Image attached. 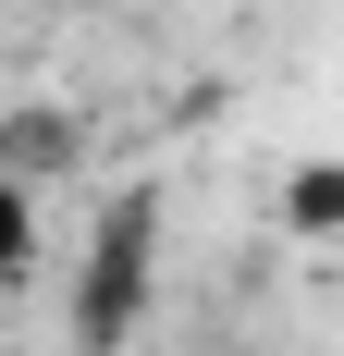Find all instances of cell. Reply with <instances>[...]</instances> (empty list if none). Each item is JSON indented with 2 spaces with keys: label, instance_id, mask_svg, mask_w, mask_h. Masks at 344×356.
Wrapping results in <instances>:
<instances>
[{
  "label": "cell",
  "instance_id": "7a4b0ae2",
  "mask_svg": "<svg viewBox=\"0 0 344 356\" xmlns=\"http://www.w3.org/2000/svg\"><path fill=\"white\" fill-rule=\"evenodd\" d=\"M25 270H37V197H25V172L0 160V295L25 283Z\"/></svg>",
  "mask_w": 344,
  "mask_h": 356
},
{
  "label": "cell",
  "instance_id": "6da1fadb",
  "mask_svg": "<svg viewBox=\"0 0 344 356\" xmlns=\"http://www.w3.org/2000/svg\"><path fill=\"white\" fill-rule=\"evenodd\" d=\"M148 258H160V197H148V184H123V197L99 209L86 295H74V344H86V356H111L123 332H136V307H148Z\"/></svg>",
  "mask_w": 344,
  "mask_h": 356
},
{
  "label": "cell",
  "instance_id": "3957f363",
  "mask_svg": "<svg viewBox=\"0 0 344 356\" xmlns=\"http://www.w3.org/2000/svg\"><path fill=\"white\" fill-rule=\"evenodd\" d=\"M344 221V160H308L295 172V234H332Z\"/></svg>",
  "mask_w": 344,
  "mask_h": 356
}]
</instances>
